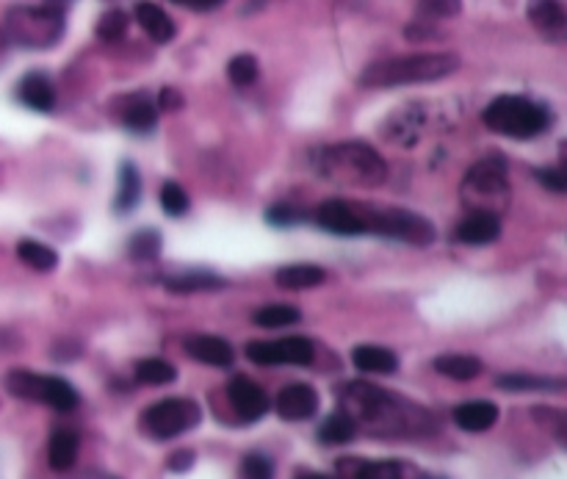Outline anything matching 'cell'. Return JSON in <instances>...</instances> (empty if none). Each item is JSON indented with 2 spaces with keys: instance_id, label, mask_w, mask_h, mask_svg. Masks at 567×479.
Segmentation results:
<instances>
[{
  "instance_id": "38",
  "label": "cell",
  "mask_w": 567,
  "mask_h": 479,
  "mask_svg": "<svg viewBox=\"0 0 567 479\" xmlns=\"http://www.w3.org/2000/svg\"><path fill=\"white\" fill-rule=\"evenodd\" d=\"M266 219L272 222V225H296L299 219H302V214L299 211H294V208H288V205H277V208H272L269 214H266Z\"/></svg>"
},
{
  "instance_id": "6",
  "label": "cell",
  "mask_w": 567,
  "mask_h": 479,
  "mask_svg": "<svg viewBox=\"0 0 567 479\" xmlns=\"http://www.w3.org/2000/svg\"><path fill=\"white\" fill-rule=\"evenodd\" d=\"M6 388H9V394L28 399V402H42V405L59 410V413H70V410L78 408L75 388L61 377H45V374L17 369V372L6 374Z\"/></svg>"
},
{
  "instance_id": "3",
  "label": "cell",
  "mask_w": 567,
  "mask_h": 479,
  "mask_svg": "<svg viewBox=\"0 0 567 479\" xmlns=\"http://www.w3.org/2000/svg\"><path fill=\"white\" fill-rule=\"evenodd\" d=\"M548 111L534 100L518 95L496 97L485 108V125L493 133L509 136V139H532L548 128Z\"/></svg>"
},
{
  "instance_id": "21",
  "label": "cell",
  "mask_w": 567,
  "mask_h": 479,
  "mask_svg": "<svg viewBox=\"0 0 567 479\" xmlns=\"http://www.w3.org/2000/svg\"><path fill=\"white\" fill-rule=\"evenodd\" d=\"M78 435L72 430H56L50 438L48 446V460L53 471H70L75 466V457H78Z\"/></svg>"
},
{
  "instance_id": "33",
  "label": "cell",
  "mask_w": 567,
  "mask_h": 479,
  "mask_svg": "<svg viewBox=\"0 0 567 479\" xmlns=\"http://www.w3.org/2000/svg\"><path fill=\"white\" fill-rule=\"evenodd\" d=\"M161 205L169 216H183L189 211V194L183 192L180 183H164L161 186Z\"/></svg>"
},
{
  "instance_id": "30",
  "label": "cell",
  "mask_w": 567,
  "mask_h": 479,
  "mask_svg": "<svg viewBox=\"0 0 567 479\" xmlns=\"http://www.w3.org/2000/svg\"><path fill=\"white\" fill-rule=\"evenodd\" d=\"M128 252L133 261H153L161 255V236L155 230H142L130 239Z\"/></svg>"
},
{
  "instance_id": "19",
  "label": "cell",
  "mask_w": 567,
  "mask_h": 479,
  "mask_svg": "<svg viewBox=\"0 0 567 479\" xmlns=\"http://www.w3.org/2000/svg\"><path fill=\"white\" fill-rule=\"evenodd\" d=\"M454 421L465 432H485L498 421V408L493 402H465L454 410Z\"/></svg>"
},
{
  "instance_id": "36",
  "label": "cell",
  "mask_w": 567,
  "mask_h": 479,
  "mask_svg": "<svg viewBox=\"0 0 567 479\" xmlns=\"http://www.w3.org/2000/svg\"><path fill=\"white\" fill-rule=\"evenodd\" d=\"M357 479H404V471L396 463H368L360 468Z\"/></svg>"
},
{
  "instance_id": "22",
  "label": "cell",
  "mask_w": 567,
  "mask_h": 479,
  "mask_svg": "<svg viewBox=\"0 0 567 479\" xmlns=\"http://www.w3.org/2000/svg\"><path fill=\"white\" fill-rule=\"evenodd\" d=\"M357 432V421L349 416V413H332L330 419L324 421L319 427V441L327 446H341V444H349L352 438H355Z\"/></svg>"
},
{
  "instance_id": "20",
  "label": "cell",
  "mask_w": 567,
  "mask_h": 479,
  "mask_svg": "<svg viewBox=\"0 0 567 479\" xmlns=\"http://www.w3.org/2000/svg\"><path fill=\"white\" fill-rule=\"evenodd\" d=\"M277 286L288 288V291H302V288H316L327 280V272L321 266L313 264H291L277 269Z\"/></svg>"
},
{
  "instance_id": "11",
  "label": "cell",
  "mask_w": 567,
  "mask_h": 479,
  "mask_svg": "<svg viewBox=\"0 0 567 479\" xmlns=\"http://www.w3.org/2000/svg\"><path fill=\"white\" fill-rule=\"evenodd\" d=\"M227 396H230V405L236 408V413L244 421H258L266 416L269 410V396L266 391L255 385L247 377H233L227 383Z\"/></svg>"
},
{
  "instance_id": "40",
  "label": "cell",
  "mask_w": 567,
  "mask_h": 479,
  "mask_svg": "<svg viewBox=\"0 0 567 479\" xmlns=\"http://www.w3.org/2000/svg\"><path fill=\"white\" fill-rule=\"evenodd\" d=\"M191 463H194V452H189V449L175 452V455L169 457V468L172 471H186V468H191Z\"/></svg>"
},
{
  "instance_id": "1",
  "label": "cell",
  "mask_w": 567,
  "mask_h": 479,
  "mask_svg": "<svg viewBox=\"0 0 567 479\" xmlns=\"http://www.w3.org/2000/svg\"><path fill=\"white\" fill-rule=\"evenodd\" d=\"M460 59L451 53H415V56H393L368 64L360 84L371 89H393V86L410 84H432L440 78H449L457 72Z\"/></svg>"
},
{
  "instance_id": "28",
  "label": "cell",
  "mask_w": 567,
  "mask_h": 479,
  "mask_svg": "<svg viewBox=\"0 0 567 479\" xmlns=\"http://www.w3.org/2000/svg\"><path fill=\"white\" fill-rule=\"evenodd\" d=\"M302 319V313L291 308V305H266L255 313V324L266 327V330H277V327H291Z\"/></svg>"
},
{
  "instance_id": "15",
  "label": "cell",
  "mask_w": 567,
  "mask_h": 479,
  "mask_svg": "<svg viewBox=\"0 0 567 479\" xmlns=\"http://www.w3.org/2000/svg\"><path fill=\"white\" fill-rule=\"evenodd\" d=\"M501 233V219L496 214H485V211H473L465 222L457 230V239L462 244H471V247H479V244H490V241L498 239Z\"/></svg>"
},
{
  "instance_id": "41",
  "label": "cell",
  "mask_w": 567,
  "mask_h": 479,
  "mask_svg": "<svg viewBox=\"0 0 567 479\" xmlns=\"http://www.w3.org/2000/svg\"><path fill=\"white\" fill-rule=\"evenodd\" d=\"M180 6H186V9H197V12H211V9H219L225 0H175Z\"/></svg>"
},
{
  "instance_id": "34",
  "label": "cell",
  "mask_w": 567,
  "mask_h": 479,
  "mask_svg": "<svg viewBox=\"0 0 567 479\" xmlns=\"http://www.w3.org/2000/svg\"><path fill=\"white\" fill-rule=\"evenodd\" d=\"M125 31H128V14L119 12V9L103 14V20L97 23V34L106 42H114L119 36H125Z\"/></svg>"
},
{
  "instance_id": "23",
  "label": "cell",
  "mask_w": 567,
  "mask_h": 479,
  "mask_svg": "<svg viewBox=\"0 0 567 479\" xmlns=\"http://www.w3.org/2000/svg\"><path fill=\"white\" fill-rule=\"evenodd\" d=\"M435 369H438L443 377H451V380H473L482 374V360L471 358V355H440L435 358Z\"/></svg>"
},
{
  "instance_id": "44",
  "label": "cell",
  "mask_w": 567,
  "mask_h": 479,
  "mask_svg": "<svg viewBox=\"0 0 567 479\" xmlns=\"http://www.w3.org/2000/svg\"><path fill=\"white\" fill-rule=\"evenodd\" d=\"M67 3H70V0H48V6H53V9H64V6H67Z\"/></svg>"
},
{
  "instance_id": "8",
  "label": "cell",
  "mask_w": 567,
  "mask_h": 479,
  "mask_svg": "<svg viewBox=\"0 0 567 479\" xmlns=\"http://www.w3.org/2000/svg\"><path fill=\"white\" fill-rule=\"evenodd\" d=\"M200 416L202 413L197 402L175 396V399H164V402L144 410L142 427L155 441H169V438H178L183 432L194 430L200 424Z\"/></svg>"
},
{
  "instance_id": "9",
  "label": "cell",
  "mask_w": 567,
  "mask_h": 479,
  "mask_svg": "<svg viewBox=\"0 0 567 479\" xmlns=\"http://www.w3.org/2000/svg\"><path fill=\"white\" fill-rule=\"evenodd\" d=\"M316 349L308 338H280V341H252L247 344V358L260 366H280V363H291V366H308L313 363Z\"/></svg>"
},
{
  "instance_id": "10",
  "label": "cell",
  "mask_w": 567,
  "mask_h": 479,
  "mask_svg": "<svg viewBox=\"0 0 567 479\" xmlns=\"http://www.w3.org/2000/svg\"><path fill=\"white\" fill-rule=\"evenodd\" d=\"M316 222L321 228L338 233V236H357V233H366L363 225V208L352 203H343V200H327L319 205L316 211Z\"/></svg>"
},
{
  "instance_id": "29",
  "label": "cell",
  "mask_w": 567,
  "mask_h": 479,
  "mask_svg": "<svg viewBox=\"0 0 567 479\" xmlns=\"http://www.w3.org/2000/svg\"><path fill=\"white\" fill-rule=\"evenodd\" d=\"M225 280L213 275H183V277H169L166 288L175 291V294H191V291H211V288H222Z\"/></svg>"
},
{
  "instance_id": "37",
  "label": "cell",
  "mask_w": 567,
  "mask_h": 479,
  "mask_svg": "<svg viewBox=\"0 0 567 479\" xmlns=\"http://www.w3.org/2000/svg\"><path fill=\"white\" fill-rule=\"evenodd\" d=\"M462 9V0H421V12L426 17H454V14H460Z\"/></svg>"
},
{
  "instance_id": "31",
  "label": "cell",
  "mask_w": 567,
  "mask_h": 479,
  "mask_svg": "<svg viewBox=\"0 0 567 479\" xmlns=\"http://www.w3.org/2000/svg\"><path fill=\"white\" fill-rule=\"evenodd\" d=\"M498 388L507 391H545V388H562L559 380H543V377H529V374H507L498 377Z\"/></svg>"
},
{
  "instance_id": "43",
  "label": "cell",
  "mask_w": 567,
  "mask_h": 479,
  "mask_svg": "<svg viewBox=\"0 0 567 479\" xmlns=\"http://www.w3.org/2000/svg\"><path fill=\"white\" fill-rule=\"evenodd\" d=\"M67 479H117L114 474H106V471H95V468H86V471H78Z\"/></svg>"
},
{
  "instance_id": "27",
  "label": "cell",
  "mask_w": 567,
  "mask_h": 479,
  "mask_svg": "<svg viewBox=\"0 0 567 479\" xmlns=\"http://www.w3.org/2000/svg\"><path fill=\"white\" fill-rule=\"evenodd\" d=\"M178 377L175 366L161 358H147L136 363V380L144 385H166Z\"/></svg>"
},
{
  "instance_id": "17",
  "label": "cell",
  "mask_w": 567,
  "mask_h": 479,
  "mask_svg": "<svg viewBox=\"0 0 567 479\" xmlns=\"http://www.w3.org/2000/svg\"><path fill=\"white\" fill-rule=\"evenodd\" d=\"M17 97H20L28 108H34V111H53V106H56V89H53V84H50L45 75H39V72L25 75L20 86H17Z\"/></svg>"
},
{
  "instance_id": "18",
  "label": "cell",
  "mask_w": 567,
  "mask_h": 479,
  "mask_svg": "<svg viewBox=\"0 0 567 479\" xmlns=\"http://www.w3.org/2000/svg\"><path fill=\"white\" fill-rule=\"evenodd\" d=\"M352 363L360 372L366 374H393L399 369V358L385 347H374V344H363L352 352Z\"/></svg>"
},
{
  "instance_id": "26",
  "label": "cell",
  "mask_w": 567,
  "mask_h": 479,
  "mask_svg": "<svg viewBox=\"0 0 567 479\" xmlns=\"http://www.w3.org/2000/svg\"><path fill=\"white\" fill-rule=\"evenodd\" d=\"M17 255H20V261L25 266H31L36 272H50V269H56V264H59V255L50 250V247H45V244H39V241H20Z\"/></svg>"
},
{
  "instance_id": "14",
  "label": "cell",
  "mask_w": 567,
  "mask_h": 479,
  "mask_svg": "<svg viewBox=\"0 0 567 479\" xmlns=\"http://www.w3.org/2000/svg\"><path fill=\"white\" fill-rule=\"evenodd\" d=\"M186 349L194 360H200L205 366H219V369H227L233 366L236 360V352L227 344L225 338L219 336H194L186 341Z\"/></svg>"
},
{
  "instance_id": "16",
  "label": "cell",
  "mask_w": 567,
  "mask_h": 479,
  "mask_svg": "<svg viewBox=\"0 0 567 479\" xmlns=\"http://www.w3.org/2000/svg\"><path fill=\"white\" fill-rule=\"evenodd\" d=\"M136 20H139V25L144 28V34L150 36L153 42H158V45H166V42L175 39V23H172V17H169L161 6H155V3L142 0V3L136 6Z\"/></svg>"
},
{
  "instance_id": "4",
  "label": "cell",
  "mask_w": 567,
  "mask_h": 479,
  "mask_svg": "<svg viewBox=\"0 0 567 479\" xmlns=\"http://www.w3.org/2000/svg\"><path fill=\"white\" fill-rule=\"evenodd\" d=\"M6 28L23 48H53L64 34V14L53 6H20L6 14Z\"/></svg>"
},
{
  "instance_id": "25",
  "label": "cell",
  "mask_w": 567,
  "mask_h": 479,
  "mask_svg": "<svg viewBox=\"0 0 567 479\" xmlns=\"http://www.w3.org/2000/svg\"><path fill=\"white\" fill-rule=\"evenodd\" d=\"M142 197V180H139V172L133 164H122L119 169V189H117V200H114V208L117 211H130L133 205L139 203Z\"/></svg>"
},
{
  "instance_id": "35",
  "label": "cell",
  "mask_w": 567,
  "mask_h": 479,
  "mask_svg": "<svg viewBox=\"0 0 567 479\" xmlns=\"http://www.w3.org/2000/svg\"><path fill=\"white\" fill-rule=\"evenodd\" d=\"M244 479H274V466L269 457L247 455L244 457Z\"/></svg>"
},
{
  "instance_id": "5",
  "label": "cell",
  "mask_w": 567,
  "mask_h": 479,
  "mask_svg": "<svg viewBox=\"0 0 567 479\" xmlns=\"http://www.w3.org/2000/svg\"><path fill=\"white\" fill-rule=\"evenodd\" d=\"M462 200L473 211L485 214H501V208L509 200L507 169L501 158H485L476 167H471L468 178L462 183Z\"/></svg>"
},
{
  "instance_id": "32",
  "label": "cell",
  "mask_w": 567,
  "mask_h": 479,
  "mask_svg": "<svg viewBox=\"0 0 567 479\" xmlns=\"http://www.w3.org/2000/svg\"><path fill=\"white\" fill-rule=\"evenodd\" d=\"M227 75L236 86H249L258 78V61L247 56V53H241V56H236L227 64Z\"/></svg>"
},
{
  "instance_id": "42",
  "label": "cell",
  "mask_w": 567,
  "mask_h": 479,
  "mask_svg": "<svg viewBox=\"0 0 567 479\" xmlns=\"http://www.w3.org/2000/svg\"><path fill=\"white\" fill-rule=\"evenodd\" d=\"M180 106H183L180 92H175V89H164V92H161V108H164V111H175V108Z\"/></svg>"
},
{
  "instance_id": "24",
  "label": "cell",
  "mask_w": 567,
  "mask_h": 479,
  "mask_svg": "<svg viewBox=\"0 0 567 479\" xmlns=\"http://www.w3.org/2000/svg\"><path fill=\"white\" fill-rule=\"evenodd\" d=\"M122 122L133 133H150L155 128V122H158V111H155V106L147 97H133L125 106Z\"/></svg>"
},
{
  "instance_id": "12",
  "label": "cell",
  "mask_w": 567,
  "mask_h": 479,
  "mask_svg": "<svg viewBox=\"0 0 567 479\" xmlns=\"http://www.w3.org/2000/svg\"><path fill=\"white\" fill-rule=\"evenodd\" d=\"M529 20L548 42H565L567 14L562 0H529Z\"/></svg>"
},
{
  "instance_id": "2",
  "label": "cell",
  "mask_w": 567,
  "mask_h": 479,
  "mask_svg": "<svg viewBox=\"0 0 567 479\" xmlns=\"http://www.w3.org/2000/svg\"><path fill=\"white\" fill-rule=\"evenodd\" d=\"M319 169L324 178L338 180V183H355V186H379L388 178V167L377 150L357 142L324 147Z\"/></svg>"
},
{
  "instance_id": "39",
  "label": "cell",
  "mask_w": 567,
  "mask_h": 479,
  "mask_svg": "<svg viewBox=\"0 0 567 479\" xmlns=\"http://www.w3.org/2000/svg\"><path fill=\"white\" fill-rule=\"evenodd\" d=\"M537 180L543 183V186H548L551 192H565V186H567V180H565V175L559 172V169H540L537 172Z\"/></svg>"
},
{
  "instance_id": "7",
  "label": "cell",
  "mask_w": 567,
  "mask_h": 479,
  "mask_svg": "<svg viewBox=\"0 0 567 479\" xmlns=\"http://www.w3.org/2000/svg\"><path fill=\"white\" fill-rule=\"evenodd\" d=\"M363 225H366V233H379V236L404 241V244H418V247L432 244L438 236L435 225L426 216L402 211V208H385V211L363 208Z\"/></svg>"
},
{
  "instance_id": "13",
  "label": "cell",
  "mask_w": 567,
  "mask_h": 479,
  "mask_svg": "<svg viewBox=\"0 0 567 479\" xmlns=\"http://www.w3.org/2000/svg\"><path fill=\"white\" fill-rule=\"evenodd\" d=\"M319 410V394L305 383L285 385L277 396V413L285 421H305Z\"/></svg>"
},
{
  "instance_id": "45",
  "label": "cell",
  "mask_w": 567,
  "mask_h": 479,
  "mask_svg": "<svg viewBox=\"0 0 567 479\" xmlns=\"http://www.w3.org/2000/svg\"><path fill=\"white\" fill-rule=\"evenodd\" d=\"M299 479H330V477H321V474H305V477Z\"/></svg>"
}]
</instances>
